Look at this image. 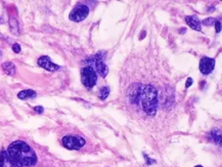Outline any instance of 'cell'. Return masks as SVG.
Listing matches in <instances>:
<instances>
[{"instance_id": "2e32d148", "label": "cell", "mask_w": 222, "mask_h": 167, "mask_svg": "<svg viewBox=\"0 0 222 167\" xmlns=\"http://www.w3.org/2000/svg\"><path fill=\"white\" fill-rule=\"evenodd\" d=\"M110 95V87L105 86L100 90V93H98V96H100V100H105V98L109 96Z\"/></svg>"}, {"instance_id": "7402d4cb", "label": "cell", "mask_w": 222, "mask_h": 167, "mask_svg": "<svg viewBox=\"0 0 222 167\" xmlns=\"http://www.w3.org/2000/svg\"><path fill=\"white\" fill-rule=\"evenodd\" d=\"M193 84V78H187V81H186V83H185V86H186V88H188L190 85Z\"/></svg>"}, {"instance_id": "e0dca14e", "label": "cell", "mask_w": 222, "mask_h": 167, "mask_svg": "<svg viewBox=\"0 0 222 167\" xmlns=\"http://www.w3.org/2000/svg\"><path fill=\"white\" fill-rule=\"evenodd\" d=\"M215 23H216V20H215L214 18H209L203 21V25L205 26H213L215 25Z\"/></svg>"}, {"instance_id": "d6986e66", "label": "cell", "mask_w": 222, "mask_h": 167, "mask_svg": "<svg viewBox=\"0 0 222 167\" xmlns=\"http://www.w3.org/2000/svg\"><path fill=\"white\" fill-rule=\"evenodd\" d=\"M12 50H14L16 53H19L21 51V45L18 43H14V45H12Z\"/></svg>"}, {"instance_id": "6da1fadb", "label": "cell", "mask_w": 222, "mask_h": 167, "mask_svg": "<svg viewBox=\"0 0 222 167\" xmlns=\"http://www.w3.org/2000/svg\"><path fill=\"white\" fill-rule=\"evenodd\" d=\"M7 154L16 167L33 166L37 163V155L28 143L23 140L14 142L8 147Z\"/></svg>"}, {"instance_id": "4fadbf2b", "label": "cell", "mask_w": 222, "mask_h": 167, "mask_svg": "<svg viewBox=\"0 0 222 167\" xmlns=\"http://www.w3.org/2000/svg\"><path fill=\"white\" fill-rule=\"evenodd\" d=\"M36 96V92L32 89H26V90H21L18 93V97L20 100H28V98H32Z\"/></svg>"}, {"instance_id": "277c9868", "label": "cell", "mask_w": 222, "mask_h": 167, "mask_svg": "<svg viewBox=\"0 0 222 167\" xmlns=\"http://www.w3.org/2000/svg\"><path fill=\"white\" fill-rule=\"evenodd\" d=\"M85 143V140L79 135H66L62 138V145L69 150H79Z\"/></svg>"}, {"instance_id": "603a6c76", "label": "cell", "mask_w": 222, "mask_h": 167, "mask_svg": "<svg viewBox=\"0 0 222 167\" xmlns=\"http://www.w3.org/2000/svg\"><path fill=\"white\" fill-rule=\"evenodd\" d=\"M195 167H203L202 165H197V166H195Z\"/></svg>"}, {"instance_id": "8992f818", "label": "cell", "mask_w": 222, "mask_h": 167, "mask_svg": "<svg viewBox=\"0 0 222 167\" xmlns=\"http://www.w3.org/2000/svg\"><path fill=\"white\" fill-rule=\"evenodd\" d=\"M90 61L91 62H88V63L93 64L94 68H95L94 71L95 72L97 71L98 74H100L101 77L105 78V77L107 75V73H109V68H107V66L105 65V59H102V55H101V52H98L97 54H95L94 57H90Z\"/></svg>"}, {"instance_id": "ffe728a7", "label": "cell", "mask_w": 222, "mask_h": 167, "mask_svg": "<svg viewBox=\"0 0 222 167\" xmlns=\"http://www.w3.org/2000/svg\"><path fill=\"white\" fill-rule=\"evenodd\" d=\"M215 26H216V33H219L221 30V24L219 21H216V23H215Z\"/></svg>"}, {"instance_id": "5bb4252c", "label": "cell", "mask_w": 222, "mask_h": 167, "mask_svg": "<svg viewBox=\"0 0 222 167\" xmlns=\"http://www.w3.org/2000/svg\"><path fill=\"white\" fill-rule=\"evenodd\" d=\"M9 26H10V29H11L12 33L16 34V35H18L19 32H20V30H19V23H18V21H16L14 18H10L9 19Z\"/></svg>"}, {"instance_id": "7a4b0ae2", "label": "cell", "mask_w": 222, "mask_h": 167, "mask_svg": "<svg viewBox=\"0 0 222 167\" xmlns=\"http://www.w3.org/2000/svg\"><path fill=\"white\" fill-rule=\"evenodd\" d=\"M139 100L143 111L150 116H154L158 109V91L154 86L148 84L142 86Z\"/></svg>"}, {"instance_id": "44dd1931", "label": "cell", "mask_w": 222, "mask_h": 167, "mask_svg": "<svg viewBox=\"0 0 222 167\" xmlns=\"http://www.w3.org/2000/svg\"><path fill=\"white\" fill-rule=\"evenodd\" d=\"M34 111L37 112V113H39V114H41V113H43V111H44V110H43V108L41 106H37V107L34 108Z\"/></svg>"}, {"instance_id": "9c48e42d", "label": "cell", "mask_w": 222, "mask_h": 167, "mask_svg": "<svg viewBox=\"0 0 222 167\" xmlns=\"http://www.w3.org/2000/svg\"><path fill=\"white\" fill-rule=\"evenodd\" d=\"M141 84L136 83V84L131 85V87L128 90V97L131 100L132 104H137L139 102V97H140V92H141Z\"/></svg>"}, {"instance_id": "7c38bea8", "label": "cell", "mask_w": 222, "mask_h": 167, "mask_svg": "<svg viewBox=\"0 0 222 167\" xmlns=\"http://www.w3.org/2000/svg\"><path fill=\"white\" fill-rule=\"evenodd\" d=\"M2 69L5 74L9 75V76H14L16 74V66L11 62H6V63L2 64Z\"/></svg>"}, {"instance_id": "9a60e30c", "label": "cell", "mask_w": 222, "mask_h": 167, "mask_svg": "<svg viewBox=\"0 0 222 167\" xmlns=\"http://www.w3.org/2000/svg\"><path fill=\"white\" fill-rule=\"evenodd\" d=\"M211 138L214 140L216 143H221V132L220 130H216L214 129L212 132H211Z\"/></svg>"}, {"instance_id": "ac0fdd59", "label": "cell", "mask_w": 222, "mask_h": 167, "mask_svg": "<svg viewBox=\"0 0 222 167\" xmlns=\"http://www.w3.org/2000/svg\"><path fill=\"white\" fill-rule=\"evenodd\" d=\"M143 156H144V158L146 159V164L148 165H150V164H154V163H156V161H155L154 159H150V157H148L146 154H143Z\"/></svg>"}, {"instance_id": "52a82bcc", "label": "cell", "mask_w": 222, "mask_h": 167, "mask_svg": "<svg viewBox=\"0 0 222 167\" xmlns=\"http://www.w3.org/2000/svg\"><path fill=\"white\" fill-rule=\"evenodd\" d=\"M214 67H215V61L213 59L207 57H204L201 59V62H200V71H201L202 74L204 75L210 74L214 70Z\"/></svg>"}, {"instance_id": "ba28073f", "label": "cell", "mask_w": 222, "mask_h": 167, "mask_svg": "<svg viewBox=\"0 0 222 167\" xmlns=\"http://www.w3.org/2000/svg\"><path fill=\"white\" fill-rule=\"evenodd\" d=\"M37 63L41 68H43V69L47 70V71H50V72L57 71V70L61 69V67H59V65L53 64L52 62H51V59H49L48 57H46V55H43V57H39Z\"/></svg>"}, {"instance_id": "cb8c5ba5", "label": "cell", "mask_w": 222, "mask_h": 167, "mask_svg": "<svg viewBox=\"0 0 222 167\" xmlns=\"http://www.w3.org/2000/svg\"><path fill=\"white\" fill-rule=\"evenodd\" d=\"M0 57H1V52H0Z\"/></svg>"}, {"instance_id": "3957f363", "label": "cell", "mask_w": 222, "mask_h": 167, "mask_svg": "<svg viewBox=\"0 0 222 167\" xmlns=\"http://www.w3.org/2000/svg\"><path fill=\"white\" fill-rule=\"evenodd\" d=\"M81 81L82 84L87 88H92L94 85L96 84L97 81V74L94 71L93 68L89 67H84L81 69Z\"/></svg>"}, {"instance_id": "8fae6325", "label": "cell", "mask_w": 222, "mask_h": 167, "mask_svg": "<svg viewBox=\"0 0 222 167\" xmlns=\"http://www.w3.org/2000/svg\"><path fill=\"white\" fill-rule=\"evenodd\" d=\"M185 22L190 28H193L196 31H201V22L199 19L195 16H187L185 18Z\"/></svg>"}, {"instance_id": "30bf717a", "label": "cell", "mask_w": 222, "mask_h": 167, "mask_svg": "<svg viewBox=\"0 0 222 167\" xmlns=\"http://www.w3.org/2000/svg\"><path fill=\"white\" fill-rule=\"evenodd\" d=\"M0 167H16L6 151L0 152Z\"/></svg>"}, {"instance_id": "5b68a950", "label": "cell", "mask_w": 222, "mask_h": 167, "mask_svg": "<svg viewBox=\"0 0 222 167\" xmlns=\"http://www.w3.org/2000/svg\"><path fill=\"white\" fill-rule=\"evenodd\" d=\"M89 14V8L88 6L84 5V4H79V5L75 6L73 10L70 12V18L71 21L73 22H82L85 20Z\"/></svg>"}]
</instances>
